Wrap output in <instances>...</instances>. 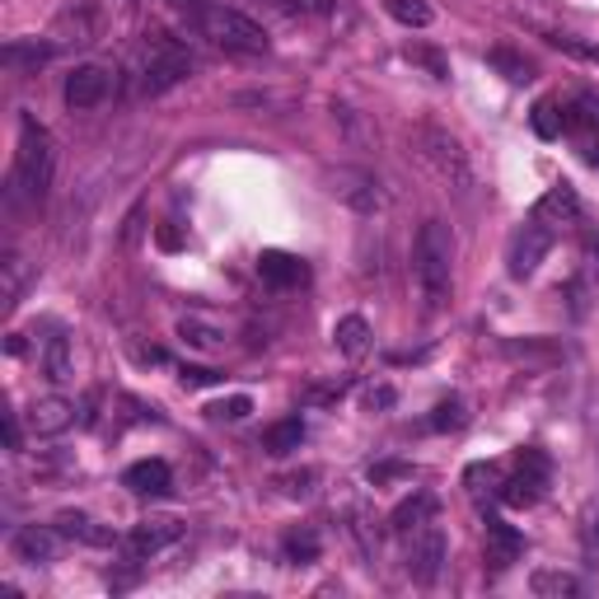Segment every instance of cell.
Instances as JSON below:
<instances>
[{
  "label": "cell",
  "instance_id": "cell-42",
  "mask_svg": "<svg viewBox=\"0 0 599 599\" xmlns=\"http://www.w3.org/2000/svg\"><path fill=\"white\" fill-rule=\"evenodd\" d=\"M394 398H398V394H394L389 385H375V389H365V408H371V412H375V408H394Z\"/></svg>",
  "mask_w": 599,
  "mask_h": 599
},
{
  "label": "cell",
  "instance_id": "cell-28",
  "mask_svg": "<svg viewBox=\"0 0 599 599\" xmlns=\"http://www.w3.org/2000/svg\"><path fill=\"white\" fill-rule=\"evenodd\" d=\"M281 553H286V562H295V567H305V562L319 557V535H314V529H291Z\"/></svg>",
  "mask_w": 599,
  "mask_h": 599
},
{
  "label": "cell",
  "instance_id": "cell-23",
  "mask_svg": "<svg viewBox=\"0 0 599 599\" xmlns=\"http://www.w3.org/2000/svg\"><path fill=\"white\" fill-rule=\"evenodd\" d=\"M43 375L52 379V385H71V379H75L71 342H66V338H47L43 342Z\"/></svg>",
  "mask_w": 599,
  "mask_h": 599
},
{
  "label": "cell",
  "instance_id": "cell-18",
  "mask_svg": "<svg viewBox=\"0 0 599 599\" xmlns=\"http://www.w3.org/2000/svg\"><path fill=\"white\" fill-rule=\"evenodd\" d=\"M389 520H394L398 535H412V529H422V525L436 520V496H431V492H412L408 502H398V510L389 515Z\"/></svg>",
  "mask_w": 599,
  "mask_h": 599
},
{
  "label": "cell",
  "instance_id": "cell-21",
  "mask_svg": "<svg viewBox=\"0 0 599 599\" xmlns=\"http://www.w3.org/2000/svg\"><path fill=\"white\" fill-rule=\"evenodd\" d=\"M529 590H535L539 599H576L580 590V576H572V572H553V567H539L535 576H529Z\"/></svg>",
  "mask_w": 599,
  "mask_h": 599
},
{
  "label": "cell",
  "instance_id": "cell-20",
  "mask_svg": "<svg viewBox=\"0 0 599 599\" xmlns=\"http://www.w3.org/2000/svg\"><path fill=\"white\" fill-rule=\"evenodd\" d=\"M332 342H338L342 356L361 361L365 352H371V324H365L361 314H347V319H338V328H332Z\"/></svg>",
  "mask_w": 599,
  "mask_h": 599
},
{
  "label": "cell",
  "instance_id": "cell-30",
  "mask_svg": "<svg viewBox=\"0 0 599 599\" xmlns=\"http://www.w3.org/2000/svg\"><path fill=\"white\" fill-rule=\"evenodd\" d=\"M178 338L188 342V347H197V352H211V347H221V328H211L202 319H183L178 324Z\"/></svg>",
  "mask_w": 599,
  "mask_h": 599
},
{
  "label": "cell",
  "instance_id": "cell-17",
  "mask_svg": "<svg viewBox=\"0 0 599 599\" xmlns=\"http://www.w3.org/2000/svg\"><path fill=\"white\" fill-rule=\"evenodd\" d=\"M520 553H525V539L515 535L506 520H496V515H492V520H488V562H492V567H510Z\"/></svg>",
  "mask_w": 599,
  "mask_h": 599
},
{
  "label": "cell",
  "instance_id": "cell-34",
  "mask_svg": "<svg viewBox=\"0 0 599 599\" xmlns=\"http://www.w3.org/2000/svg\"><path fill=\"white\" fill-rule=\"evenodd\" d=\"M408 61H412V66H426L431 80H449V61H445L441 52H431V47H418V43H412V47H408Z\"/></svg>",
  "mask_w": 599,
  "mask_h": 599
},
{
  "label": "cell",
  "instance_id": "cell-25",
  "mask_svg": "<svg viewBox=\"0 0 599 599\" xmlns=\"http://www.w3.org/2000/svg\"><path fill=\"white\" fill-rule=\"evenodd\" d=\"M300 445H305V422L300 418H286V422L262 431V449H268V455H291V449H300Z\"/></svg>",
  "mask_w": 599,
  "mask_h": 599
},
{
  "label": "cell",
  "instance_id": "cell-31",
  "mask_svg": "<svg viewBox=\"0 0 599 599\" xmlns=\"http://www.w3.org/2000/svg\"><path fill=\"white\" fill-rule=\"evenodd\" d=\"M535 131H539V137H548V141L562 137V131H567V108L557 113L553 98H543V104L535 108Z\"/></svg>",
  "mask_w": 599,
  "mask_h": 599
},
{
  "label": "cell",
  "instance_id": "cell-45",
  "mask_svg": "<svg viewBox=\"0 0 599 599\" xmlns=\"http://www.w3.org/2000/svg\"><path fill=\"white\" fill-rule=\"evenodd\" d=\"M590 277H599V244L590 248Z\"/></svg>",
  "mask_w": 599,
  "mask_h": 599
},
{
  "label": "cell",
  "instance_id": "cell-8",
  "mask_svg": "<svg viewBox=\"0 0 599 599\" xmlns=\"http://www.w3.org/2000/svg\"><path fill=\"white\" fill-rule=\"evenodd\" d=\"M328 188L338 202H347L352 211L361 215H375L379 202H385V192H379V178L371 169H352V164H342V169H332L328 174Z\"/></svg>",
  "mask_w": 599,
  "mask_h": 599
},
{
  "label": "cell",
  "instance_id": "cell-12",
  "mask_svg": "<svg viewBox=\"0 0 599 599\" xmlns=\"http://www.w3.org/2000/svg\"><path fill=\"white\" fill-rule=\"evenodd\" d=\"M57 543H61V529L24 525V529H14L10 553H14V562H24V567H43V562L57 557Z\"/></svg>",
  "mask_w": 599,
  "mask_h": 599
},
{
  "label": "cell",
  "instance_id": "cell-9",
  "mask_svg": "<svg viewBox=\"0 0 599 599\" xmlns=\"http://www.w3.org/2000/svg\"><path fill=\"white\" fill-rule=\"evenodd\" d=\"M183 539V525L169 520V515H160V520H141V525H131V535L122 539V553L131 562H145V557H155L164 553V548H174Z\"/></svg>",
  "mask_w": 599,
  "mask_h": 599
},
{
  "label": "cell",
  "instance_id": "cell-38",
  "mask_svg": "<svg viewBox=\"0 0 599 599\" xmlns=\"http://www.w3.org/2000/svg\"><path fill=\"white\" fill-rule=\"evenodd\" d=\"M548 43H553V47H562V52H576V57H586V61H599V47L576 43V38H567V33H548Z\"/></svg>",
  "mask_w": 599,
  "mask_h": 599
},
{
  "label": "cell",
  "instance_id": "cell-27",
  "mask_svg": "<svg viewBox=\"0 0 599 599\" xmlns=\"http://www.w3.org/2000/svg\"><path fill=\"white\" fill-rule=\"evenodd\" d=\"M389 20H398L403 28H426L431 20H436V10L426 5V0H385Z\"/></svg>",
  "mask_w": 599,
  "mask_h": 599
},
{
  "label": "cell",
  "instance_id": "cell-40",
  "mask_svg": "<svg viewBox=\"0 0 599 599\" xmlns=\"http://www.w3.org/2000/svg\"><path fill=\"white\" fill-rule=\"evenodd\" d=\"M580 539H586V548H590V553L599 548V502H590L586 520H580Z\"/></svg>",
  "mask_w": 599,
  "mask_h": 599
},
{
  "label": "cell",
  "instance_id": "cell-1",
  "mask_svg": "<svg viewBox=\"0 0 599 599\" xmlns=\"http://www.w3.org/2000/svg\"><path fill=\"white\" fill-rule=\"evenodd\" d=\"M169 5L188 20L207 43L225 47L235 57H262L268 52V33H262L258 20H248L244 10H230L221 0H169Z\"/></svg>",
  "mask_w": 599,
  "mask_h": 599
},
{
  "label": "cell",
  "instance_id": "cell-24",
  "mask_svg": "<svg viewBox=\"0 0 599 599\" xmlns=\"http://www.w3.org/2000/svg\"><path fill=\"white\" fill-rule=\"evenodd\" d=\"M24 281H28V268H24V258L14 254V248H10V254L0 258V305H5V309H14V305H20V295H24Z\"/></svg>",
  "mask_w": 599,
  "mask_h": 599
},
{
  "label": "cell",
  "instance_id": "cell-43",
  "mask_svg": "<svg viewBox=\"0 0 599 599\" xmlns=\"http://www.w3.org/2000/svg\"><path fill=\"white\" fill-rule=\"evenodd\" d=\"M24 445V436H20V418L14 412H5V449H20Z\"/></svg>",
  "mask_w": 599,
  "mask_h": 599
},
{
  "label": "cell",
  "instance_id": "cell-29",
  "mask_svg": "<svg viewBox=\"0 0 599 599\" xmlns=\"http://www.w3.org/2000/svg\"><path fill=\"white\" fill-rule=\"evenodd\" d=\"M567 127H576V131H599V94H576V98H572Z\"/></svg>",
  "mask_w": 599,
  "mask_h": 599
},
{
  "label": "cell",
  "instance_id": "cell-4",
  "mask_svg": "<svg viewBox=\"0 0 599 599\" xmlns=\"http://www.w3.org/2000/svg\"><path fill=\"white\" fill-rule=\"evenodd\" d=\"M192 71V52L183 47L178 38H169V33H150L145 52H141V90L145 94H164L183 85Z\"/></svg>",
  "mask_w": 599,
  "mask_h": 599
},
{
  "label": "cell",
  "instance_id": "cell-44",
  "mask_svg": "<svg viewBox=\"0 0 599 599\" xmlns=\"http://www.w3.org/2000/svg\"><path fill=\"white\" fill-rule=\"evenodd\" d=\"M215 371H183V385H215Z\"/></svg>",
  "mask_w": 599,
  "mask_h": 599
},
{
  "label": "cell",
  "instance_id": "cell-15",
  "mask_svg": "<svg viewBox=\"0 0 599 599\" xmlns=\"http://www.w3.org/2000/svg\"><path fill=\"white\" fill-rule=\"evenodd\" d=\"M576 215H580V197L567 188V183H562V188H548L539 197V207H535V221H543L548 230H553V225H572Z\"/></svg>",
  "mask_w": 599,
  "mask_h": 599
},
{
  "label": "cell",
  "instance_id": "cell-10",
  "mask_svg": "<svg viewBox=\"0 0 599 599\" xmlns=\"http://www.w3.org/2000/svg\"><path fill=\"white\" fill-rule=\"evenodd\" d=\"M543 482H548V463L543 455H520V469H515L510 478H502V502L506 506H535L543 496Z\"/></svg>",
  "mask_w": 599,
  "mask_h": 599
},
{
  "label": "cell",
  "instance_id": "cell-13",
  "mask_svg": "<svg viewBox=\"0 0 599 599\" xmlns=\"http://www.w3.org/2000/svg\"><path fill=\"white\" fill-rule=\"evenodd\" d=\"M24 418H28L33 436L52 441V436H66V431L75 426V403H71V398H57V394H52V398H38V403H33Z\"/></svg>",
  "mask_w": 599,
  "mask_h": 599
},
{
  "label": "cell",
  "instance_id": "cell-35",
  "mask_svg": "<svg viewBox=\"0 0 599 599\" xmlns=\"http://www.w3.org/2000/svg\"><path fill=\"white\" fill-rule=\"evenodd\" d=\"M352 535H356V543H361V553L365 557H375L379 553V529H375V520H371V515H365V510H352Z\"/></svg>",
  "mask_w": 599,
  "mask_h": 599
},
{
  "label": "cell",
  "instance_id": "cell-32",
  "mask_svg": "<svg viewBox=\"0 0 599 599\" xmlns=\"http://www.w3.org/2000/svg\"><path fill=\"white\" fill-rule=\"evenodd\" d=\"M248 412H254V398H248V394H235V398H221V403H211L207 418H215V422H244Z\"/></svg>",
  "mask_w": 599,
  "mask_h": 599
},
{
  "label": "cell",
  "instance_id": "cell-5",
  "mask_svg": "<svg viewBox=\"0 0 599 599\" xmlns=\"http://www.w3.org/2000/svg\"><path fill=\"white\" fill-rule=\"evenodd\" d=\"M418 141H422V155L436 164V174L445 178V183H455V188L463 192L473 183V169H469V155H463V145L449 137V131H441V127H422L418 131Z\"/></svg>",
  "mask_w": 599,
  "mask_h": 599
},
{
  "label": "cell",
  "instance_id": "cell-33",
  "mask_svg": "<svg viewBox=\"0 0 599 599\" xmlns=\"http://www.w3.org/2000/svg\"><path fill=\"white\" fill-rule=\"evenodd\" d=\"M463 422H469L463 398H445V403H436V412H431V426H436V431H459Z\"/></svg>",
  "mask_w": 599,
  "mask_h": 599
},
{
  "label": "cell",
  "instance_id": "cell-36",
  "mask_svg": "<svg viewBox=\"0 0 599 599\" xmlns=\"http://www.w3.org/2000/svg\"><path fill=\"white\" fill-rule=\"evenodd\" d=\"M506 356L510 361H557V352H543L535 342H506Z\"/></svg>",
  "mask_w": 599,
  "mask_h": 599
},
{
  "label": "cell",
  "instance_id": "cell-19",
  "mask_svg": "<svg viewBox=\"0 0 599 599\" xmlns=\"http://www.w3.org/2000/svg\"><path fill=\"white\" fill-rule=\"evenodd\" d=\"M258 277L268 281V286H277V291H286V286H295V281H305V268H300V258H291V254H262L258 258Z\"/></svg>",
  "mask_w": 599,
  "mask_h": 599
},
{
  "label": "cell",
  "instance_id": "cell-6",
  "mask_svg": "<svg viewBox=\"0 0 599 599\" xmlns=\"http://www.w3.org/2000/svg\"><path fill=\"white\" fill-rule=\"evenodd\" d=\"M445 557H449V543L436 525H422L408 535V576L418 580V586H436L445 572Z\"/></svg>",
  "mask_w": 599,
  "mask_h": 599
},
{
  "label": "cell",
  "instance_id": "cell-41",
  "mask_svg": "<svg viewBox=\"0 0 599 599\" xmlns=\"http://www.w3.org/2000/svg\"><path fill=\"white\" fill-rule=\"evenodd\" d=\"M389 478H412V469H408V463H375V469H371L375 488H379V482H389Z\"/></svg>",
  "mask_w": 599,
  "mask_h": 599
},
{
  "label": "cell",
  "instance_id": "cell-16",
  "mask_svg": "<svg viewBox=\"0 0 599 599\" xmlns=\"http://www.w3.org/2000/svg\"><path fill=\"white\" fill-rule=\"evenodd\" d=\"M57 57V47L52 43H38V38H14L5 52H0V61H5V71H38V66H47Z\"/></svg>",
  "mask_w": 599,
  "mask_h": 599
},
{
  "label": "cell",
  "instance_id": "cell-26",
  "mask_svg": "<svg viewBox=\"0 0 599 599\" xmlns=\"http://www.w3.org/2000/svg\"><path fill=\"white\" fill-rule=\"evenodd\" d=\"M488 61L510 80V85H529V80H535V66H529L520 52H510V47H492Z\"/></svg>",
  "mask_w": 599,
  "mask_h": 599
},
{
  "label": "cell",
  "instance_id": "cell-2",
  "mask_svg": "<svg viewBox=\"0 0 599 599\" xmlns=\"http://www.w3.org/2000/svg\"><path fill=\"white\" fill-rule=\"evenodd\" d=\"M52 169H57V150L47 137L43 122H33L28 113L20 118V150H14V174H10V202H38L52 188Z\"/></svg>",
  "mask_w": 599,
  "mask_h": 599
},
{
  "label": "cell",
  "instance_id": "cell-7",
  "mask_svg": "<svg viewBox=\"0 0 599 599\" xmlns=\"http://www.w3.org/2000/svg\"><path fill=\"white\" fill-rule=\"evenodd\" d=\"M548 248H553V230H548L543 221L520 225V230L510 235V248H506V268H510V277H515V281L535 277L539 262L548 258Z\"/></svg>",
  "mask_w": 599,
  "mask_h": 599
},
{
  "label": "cell",
  "instance_id": "cell-14",
  "mask_svg": "<svg viewBox=\"0 0 599 599\" xmlns=\"http://www.w3.org/2000/svg\"><path fill=\"white\" fill-rule=\"evenodd\" d=\"M122 482L137 496H164L174 488V473H169V463H164V459H141V463H131Z\"/></svg>",
  "mask_w": 599,
  "mask_h": 599
},
{
  "label": "cell",
  "instance_id": "cell-22",
  "mask_svg": "<svg viewBox=\"0 0 599 599\" xmlns=\"http://www.w3.org/2000/svg\"><path fill=\"white\" fill-rule=\"evenodd\" d=\"M57 529H61V539H75V543H94V548H108V543H118L113 539V529H98L90 515H75V510H61L57 515Z\"/></svg>",
  "mask_w": 599,
  "mask_h": 599
},
{
  "label": "cell",
  "instance_id": "cell-3",
  "mask_svg": "<svg viewBox=\"0 0 599 599\" xmlns=\"http://www.w3.org/2000/svg\"><path fill=\"white\" fill-rule=\"evenodd\" d=\"M449 262H455V235H449L445 221H431L418 230V244H412V272H418V291L426 314L445 309L449 300Z\"/></svg>",
  "mask_w": 599,
  "mask_h": 599
},
{
  "label": "cell",
  "instance_id": "cell-11",
  "mask_svg": "<svg viewBox=\"0 0 599 599\" xmlns=\"http://www.w3.org/2000/svg\"><path fill=\"white\" fill-rule=\"evenodd\" d=\"M108 94H113V71H108V66H94L90 61V66H75V71L66 75V104L80 108V113L98 108Z\"/></svg>",
  "mask_w": 599,
  "mask_h": 599
},
{
  "label": "cell",
  "instance_id": "cell-39",
  "mask_svg": "<svg viewBox=\"0 0 599 599\" xmlns=\"http://www.w3.org/2000/svg\"><path fill=\"white\" fill-rule=\"evenodd\" d=\"M272 5L295 10V14H328V10H332V0H272Z\"/></svg>",
  "mask_w": 599,
  "mask_h": 599
},
{
  "label": "cell",
  "instance_id": "cell-37",
  "mask_svg": "<svg viewBox=\"0 0 599 599\" xmlns=\"http://www.w3.org/2000/svg\"><path fill=\"white\" fill-rule=\"evenodd\" d=\"M314 482H319V469H305V473H291L281 478V488H286V496H309Z\"/></svg>",
  "mask_w": 599,
  "mask_h": 599
}]
</instances>
